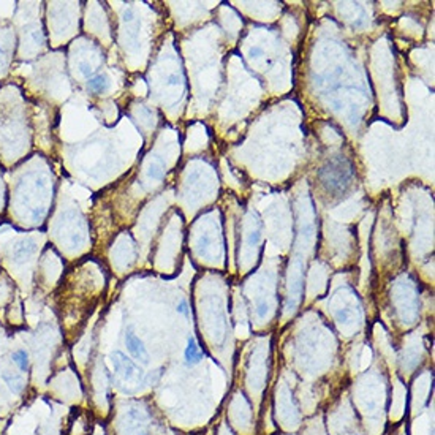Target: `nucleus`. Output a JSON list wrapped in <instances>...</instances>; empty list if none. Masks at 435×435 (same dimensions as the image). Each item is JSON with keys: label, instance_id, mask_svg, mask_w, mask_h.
<instances>
[{"label": "nucleus", "instance_id": "1", "mask_svg": "<svg viewBox=\"0 0 435 435\" xmlns=\"http://www.w3.org/2000/svg\"><path fill=\"white\" fill-rule=\"evenodd\" d=\"M351 166L347 160H336V161H331L328 163L326 168L321 169V179L323 182L328 185V188L331 190H340L345 185L350 184V179H351Z\"/></svg>", "mask_w": 435, "mask_h": 435}, {"label": "nucleus", "instance_id": "2", "mask_svg": "<svg viewBox=\"0 0 435 435\" xmlns=\"http://www.w3.org/2000/svg\"><path fill=\"white\" fill-rule=\"evenodd\" d=\"M111 361H113V367H114V372L117 373L119 377H122L124 380L130 381L133 380L136 377H139V372L138 367L133 364V361L128 359L124 353L120 351H116L113 356H111Z\"/></svg>", "mask_w": 435, "mask_h": 435}, {"label": "nucleus", "instance_id": "3", "mask_svg": "<svg viewBox=\"0 0 435 435\" xmlns=\"http://www.w3.org/2000/svg\"><path fill=\"white\" fill-rule=\"evenodd\" d=\"M125 345H127V348H128V351H130V355L133 356L135 359H138V361H147V351H146V347H144V343H143V340H141L136 334L133 332V329L131 328H128L127 329V334H125Z\"/></svg>", "mask_w": 435, "mask_h": 435}, {"label": "nucleus", "instance_id": "4", "mask_svg": "<svg viewBox=\"0 0 435 435\" xmlns=\"http://www.w3.org/2000/svg\"><path fill=\"white\" fill-rule=\"evenodd\" d=\"M37 250V242L34 239H23L15 244L13 247V260L16 263H23L27 258H30Z\"/></svg>", "mask_w": 435, "mask_h": 435}, {"label": "nucleus", "instance_id": "5", "mask_svg": "<svg viewBox=\"0 0 435 435\" xmlns=\"http://www.w3.org/2000/svg\"><path fill=\"white\" fill-rule=\"evenodd\" d=\"M201 358H203V351L199 350L195 337H190V339H188V345H187V348H185L187 364H188V366H193V364H198V362H199Z\"/></svg>", "mask_w": 435, "mask_h": 435}, {"label": "nucleus", "instance_id": "6", "mask_svg": "<svg viewBox=\"0 0 435 435\" xmlns=\"http://www.w3.org/2000/svg\"><path fill=\"white\" fill-rule=\"evenodd\" d=\"M89 89H92L94 92L103 94L109 89V79L105 75H97L89 79Z\"/></svg>", "mask_w": 435, "mask_h": 435}, {"label": "nucleus", "instance_id": "7", "mask_svg": "<svg viewBox=\"0 0 435 435\" xmlns=\"http://www.w3.org/2000/svg\"><path fill=\"white\" fill-rule=\"evenodd\" d=\"M147 174H149V177L157 179V180H161L165 177V166H163V163H161V160L158 157L155 158V161H152V163L149 165Z\"/></svg>", "mask_w": 435, "mask_h": 435}, {"label": "nucleus", "instance_id": "8", "mask_svg": "<svg viewBox=\"0 0 435 435\" xmlns=\"http://www.w3.org/2000/svg\"><path fill=\"white\" fill-rule=\"evenodd\" d=\"M4 380L7 381L8 388L12 389L15 394H19V392L23 391V388H24V381H23V378L19 377V375H12V373H5Z\"/></svg>", "mask_w": 435, "mask_h": 435}, {"label": "nucleus", "instance_id": "9", "mask_svg": "<svg viewBox=\"0 0 435 435\" xmlns=\"http://www.w3.org/2000/svg\"><path fill=\"white\" fill-rule=\"evenodd\" d=\"M13 361L18 364V367L21 369L23 372H26L29 369V356L24 350H18L13 353Z\"/></svg>", "mask_w": 435, "mask_h": 435}, {"label": "nucleus", "instance_id": "10", "mask_svg": "<svg viewBox=\"0 0 435 435\" xmlns=\"http://www.w3.org/2000/svg\"><path fill=\"white\" fill-rule=\"evenodd\" d=\"M7 64H8V59H7V54H5V51L2 48H0V72H2V70L7 67Z\"/></svg>", "mask_w": 435, "mask_h": 435}, {"label": "nucleus", "instance_id": "11", "mask_svg": "<svg viewBox=\"0 0 435 435\" xmlns=\"http://www.w3.org/2000/svg\"><path fill=\"white\" fill-rule=\"evenodd\" d=\"M79 67H81V73H83L86 78H89L90 75H92V68H90V65H87V64H81Z\"/></svg>", "mask_w": 435, "mask_h": 435}, {"label": "nucleus", "instance_id": "12", "mask_svg": "<svg viewBox=\"0 0 435 435\" xmlns=\"http://www.w3.org/2000/svg\"><path fill=\"white\" fill-rule=\"evenodd\" d=\"M168 84H169V86H177V84H179V78H177L176 75H171V76L168 78Z\"/></svg>", "mask_w": 435, "mask_h": 435}, {"label": "nucleus", "instance_id": "13", "mask_svg": "<svg viewBox=\"0 0 435 435\" xmlns=\"http://www.w3.org/2000/svg\"><path fill=\"white\" fill-rule=\"evenodd\" d=\"M177 312H180V313H184V315H187V302H185V301H182L180 304L177 306Z\"/></svg>", "mask_w": 435, "mask_h": 435}, {"label": "nucleus", "instance_id": "14", "mask_svg": "<svg viewBox=\"0 0 435 435\" xmlns=\"http://www.w3.org/2000/svg\"><path fill=\"white\" fill-rule=\"evenodd\" d=\"M348 315H350V312L348 310H342V312H339V320H342V321H345L347 318H348Z\"/></svg>", "mask_w": 435, "mask_h": 435}, {"label": "nucleus", "instance_id": "15", "mask_svg": "<svg viewBox=\"0 0 435 435\" xmlns=\"http://www.w3.org/2000/svg\"><path fill=\"white\" fill-rule=\"evenodd\" d=\"M258 239H260V233L255 231V235H252V236H250V242H257Z\"/></svg>", "mask_w": 435, "mask_h": 435}, {"label": "nucleus", "instance_id": "16", "mask_svg": "<svg viewBox=\"0 0 435 435\" xmlns=\"http://www.w3.org/2000/svg\"><path fill=\"white\" fill-rule=\"evenodd\" d=\"M261 53H263V51H261L260 48H254V49H252V51H250L252 56H257V54H261Z\"/></svg>", "mask_w": 435, "mask_h": 435}]
</instances>
